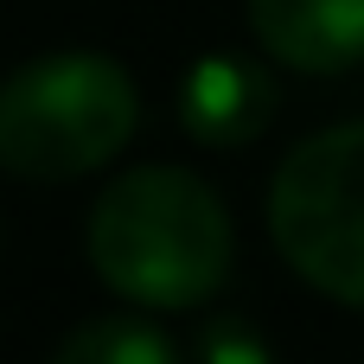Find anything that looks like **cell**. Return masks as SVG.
<instances>
[{
  "label": "cell",
  "instance_id": "3",
  "mask_svg": "<svg viewBox=\"0 0 364 364\" xmlns=\"http://www.w3.org/2000/svg\"><path fill=\"white\" fill-rule=\"evenodd\" d=\"M269 237L307 288L364 307V122L307 134L275 166Z\"/></svg>",
  "mask_w": 364,
  "mask_h": 364
},
{
  "label": "cell",
  "instance_id": "4",
  "mask_svg": "<svg viewBox=\"0 0 364 364\" xmlns=\"http://www.w3.org/2000/svg\"><path fill=\"white\" fill-rule=\"evenodd\" d=\"M275 109H282L275 70H262L256 58H237V51L198 58L179 83V122L205 147H250L275 122Z\"/></svg>",
  "mask_w": 364,
  "mask_h": 364
},
{
  "label": "cell",
  "instance_id": "7",
  "mask_svg": "<svg viewBox=\"0 0 364 364\" xmlns=\"http://www.w3.org/2000/svg\"><path fill=\"white\" fill-rule=\"evenodd\" d=\"M192 364H275V346L250 320H211L192 346Z\"/></svg>",
  "mask_w": 364,
  "mask_h": 364
},
{
  "label": "cell",
  "instance_id": "1",
  "mask_svg": "<svg viewBox=\"0 0 364 364\" xmlns=\"http://www.w3.org/2000/svg\"><path fill=\"white\" fill-rule=\"evenodd\" d=\"M90 269L134 307H198L224 288L237 262V230L224 198L186 166L115 173L83 230Z\"/></svg>",
  "mask_w": 364,
  "mask_h": 364
},
{
  "label": "cell",
  "instance_id": "6",
  "mask_svg": "<svg viewBox=\"0 0 364 364\" xmlns=\"http://www.w3.org/2000/svg\"><path fill=\"white\" fill-rule=\"evenodd\" d=\"M51 364H179L173 339L154 326V320H128V314H109V320H83Z\"/></svg>",
  "mask_w": 364,
  "mask_h": 364
},
{
  "label": "cell",
  "instance_id": "5",
  "mask_svg": "<svg viewBox=\"0 0 364 364\" xmlns=\"http://www.w3.org/2000/svg\"><path fill=\"white\" fill-rule=\"evenodd\" d=\"M250 32L275 64L333 77L364 58V0H250Z\"/></svg>",
  "mask_w": 364,
  "mask_h": 364
},
{
  "label": "cell",
  "instance_id": "2",
  "mask_svg": "<svg viewBox=\"0 0 364 364\" xmlns=\"http://www.w3.org/2000/svg\"><path fill=\"white\" fill-rule=\"evenodd\" d=\"M141 128V90L109 51H51L0 77V173L64 186L109 166Z\"/></svg>",
  "mask_w": 364,
  "mask_h": 364
}]
</instances>
